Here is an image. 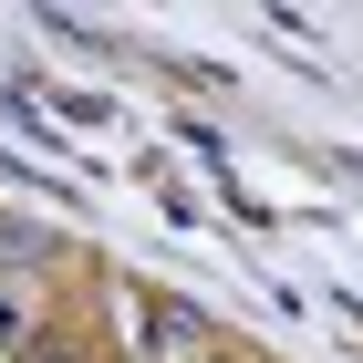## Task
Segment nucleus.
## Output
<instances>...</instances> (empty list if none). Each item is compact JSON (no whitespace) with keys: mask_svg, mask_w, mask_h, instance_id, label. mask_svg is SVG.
I'll return each mask as SVG.
<instances>
[{"mask_svg":"<svg viewBox=\"0 0 363 363\" xmlns=\"http://www.w3.org/2000/svg\"><path fill=\"white\" fill-rule=\"evenodd\" d=\"M135 342H145V353H187V342H197L187 301H135Z\"/></svg>","mask_w":363,"mask_h":363,"instance_id":"nucleus-1","label":"nucleus"}]
</instances>
